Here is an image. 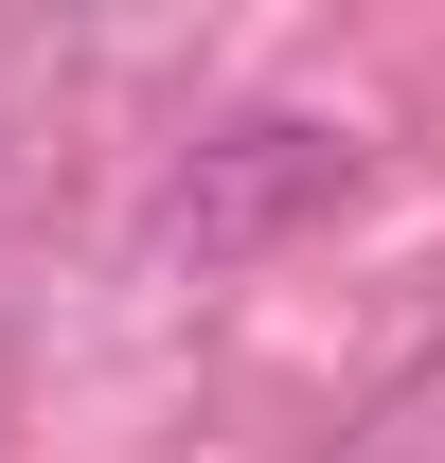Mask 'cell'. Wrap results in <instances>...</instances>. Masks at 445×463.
Wrapping results in <instances>:
<instances>
[{
    "instance_id": "1",
    "label": "cell",
    "mask_w": 445,
    "mask_h": 463,
    "mask_svg": "<svg viewBox=\"0 0 445 463\" xmlns=\"http://www.w3.org/2000/svg\"><path fill=\"white\" fill-rule=\"evenodd\" d=\"M338 196H356V125H321V108H250V125H214V143H178V178L143 196V268H268L285 232H321Z\"/></svg>"
}]
</instances>
